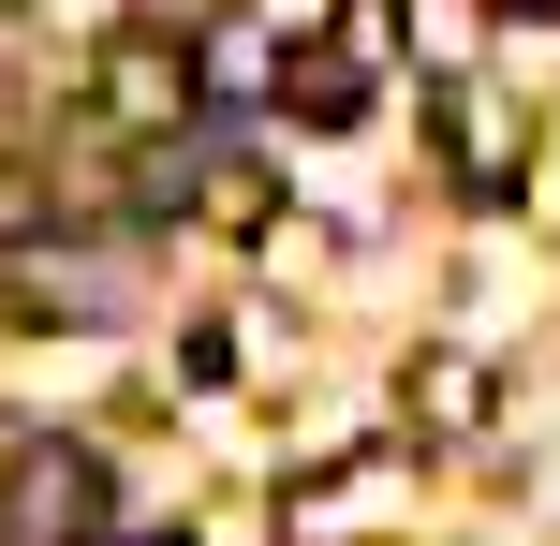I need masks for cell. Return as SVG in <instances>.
I'll list each match as a JSON object with an SVG mask.
<instances>
[{
  "mask_svg": "<svg viewBox=\"0 0 560 546\" xmlns=\"http://www.w3.org/2000/svg\"><path fill=\"white\" fill-rule=\"evenodd\" d=\"M0 532L15 546H74L89 532V443H30V458L0 473Z\"/></svg>",
  "mask_w": 560,
  "mask_h": 546,
  "instance_id": "1",
  "label": "cell"
},
{
  "mask_svg": "<svg viewBox=\"0 0 560 546\" xmlns=\"http://www.w3.org/2000/svg\"><path fill=\"white\" fill-rule=\"evenodd\" d=\"M413 414H443V429H457V414H487V384L457 370V355H428V370H413Z\"/></svg>",
  "mask_w": 560,
  "mask_h": 546,
  "instance_id": "7",
  "label": "cell"
},
{
  "mask_svg": "<svg viewBox=\"0 0 560 546\" xmlns=\"http://www.w3.org/2000/svg\"><path fill=\"white\" fill-rule=\"evenodd\" d=\"M89 546H104V532H89Z\"/></svg>",
  "mask_w": 560,
  "mask_h": 546,
  "instance_id": "10",
  "label": "cell"
},
{
  "mask_svg": "<svg viewBox=\"0 0 560 546\" xmlns=\"http://www.w3.org/2000/svg\"><path fill=\"white\" fill-rule=\"evenodd\" d=\"M532 15H560V0H532Z\"/></svg>",
  "mask_w": 560,
  "mask_h": 546,
  "instance_id": "9",
  "label": "cell"
},
{
  "mask_svg": "<svg viewBox=\"0 0 560 546\" xmlns=\"http://www.w3.org/2000/svg\"><path fill=\"white\" fill-rule=\"evenodd\" d=\"M266 207H280V177H252V163L207 177V222H222V236H266Z\"/></svg>",
  "mask_w": 560,
  "mask_h": 546,
  "instance_id": "6",
  "label": "cell"
},
{
  "mask_svg": "<svg viewBox=\"0 0 560 546\" xmlns=\"http://www.w3.org/2000/svg\"><path fill=\"white\" fill-rule=\"evenodd\" d=\"M104 118H133V133H177V118H192V45H177V30H133V45L104 59Z\"/></svg>",
  "mask_w": 560,
  "mask_h": 546,
  "instance_id": "2",
  "label": "cell"
},
{
  "mask_svg": "<svg viewBox=\"0 0 560 546\" xmlns=\"http://www.w3.org/2000/svg\"><path fill=\"white\" fill-rule=\"evenodd\" d=\"M15 222H30V177H15V163H0V236H15Z\"/></svg>",
  "mask_w": 560,
  "mask_h": 546,
  "instance_id": "8",
  "label": "cell"
},
{
  "mask_svg": "<svg viewBox=\"0 0 560 546\" xmlns=\"http://www.w3.org/2000/svg\"><path fill=\"white\" fill-rule=\"evenodd\" d=\"M339 59H354V74H398V45H413V15H398V0H339V30H325Z\"/></svg>",
  "mask_w": 560,
  "mask_h": 546,
  "instance_id": "5",
  "label": "cell"
},
{
  "mask_svg": "<svg viewBox=\"0 0 560 546\" xmlns=\"http://www.w3.org/2000/svg\"><path fill=\"white\" fill-rule=\"evenodd\" d=\"M443 133H457V163H472V177H516V104H502V89H457Z\"/></svg>",
  "mask_w": 560,
  "mask_h": 546,
  "instance_id": "4",
  "label": "cell"
},
{
  "mask_svg": "<svg viewBox=\"0 0 560 546\" xmlns=\"http://www.w3.org/2000/svg\"><path fill=\"white\" fill-rule=\"evenodd\" d=\"M280 118H310V133H339V118H369V74L339 45H295L280 59Z\"/></svg>",
  "mask_w": 560,
  "mask_h": 546,
  "instance_id": "3",
  "label": "cell"
}]
</instances>
